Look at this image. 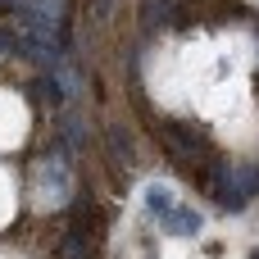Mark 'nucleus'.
<instances>
[{
    "label": "nucleus",
    "instance_id": "7ed1b4c3",
    "mask_svg": "<svg viewBox=\"0 0 259 259\" xmlns=\"http://www.w3.org/2000/svg\"><path fill=\"white\" fill-rule=\"evenodd\" d=\"M159 223H164V232H173V237H196L205 219H200L196 209H187V205H173V209H168Z\"/></svg>",
    "mask_w": 259,
    "mask_h": 259
},
{
    "label": "nucleus",
    "instance_id": "f03ea898",
    "mask_svg": "<svg viewBox=\"0 0 259 259\" xmlns=\"http://www.w3.org/2000/svg\"><path fill=\"white\" fill-rule=\"evenodd\" d=\"M173 23H182V5L178 0H141V27L146 32H164Z\"/></svg>",
    "mask_w": 259,
    "mask_h": 259
},
{
    "label": "nucleus",
    "instance_id": "6e6552de",
    "mask_svg": "<svg viewBox=\"0 0 259 259\" xmlns=\"http://www.w3.org/2000/svg\"><path fill=\"white\" fill-rule=\"evenodd\" d=\"M91 9H96V18H109V9H114V0H91Z\"/></svg>",
    "mask_w": 259,
    "mask_h": 259
},
{
    "label": "nucleus",
    "instance_id": "f257e3e1",
    "mask_svg": "<svg viewBox=\"0 0 259 259\" xmlns=\"http://www.w3.org/2000/svg\"><path fill=\"white\" fill-rule=\"evenodd\" d=\"M36 200L41 209H64L73 200V150L55 146L46 159H36Z\"/></svg>",
    "mask_w": 259,
    "mask_h": 259
},
{
    "label": "nucleus",
    "instance_id": "423d86ee",
    "mask_svg": "<svg viewBox=\"0 0 259 259\" xmlns=\"http://www.w3.org/2000/svg\"><path fill=\"white\" fill-rule=\"evenodd\" d=\"M146 205H150V214H155V219H164L178 200H173V191H168V187H150V191H146Z\"/></svg>",
    "mask_w": 259,
    "mask_h": 259
},
{
    "label": "nucleus",
    "instance_id": "39448f33",
    "mask_svg": "<svg viewBox=\"0 0 259 259\" xmlns=\"http://www.w3.org/2000/svg\"><path fill=\"white\" fill-rule=\"evenodd\" d=\"M105 146H109V155H114V164H123V168H132L137 164V150H132V137L114 123L109 132H105Z\"/></svg>",
    "mask_w": 259,
    "mask_h": 259
},
{
    "label": "nucleus",
    "instance_id": "20e7f679",
    "mask_svg": "<svg viewBox=\"0 0 259 259\" xmlns=\"http://www.w3.org/2000/svg\"><path fill=\"white\" fill-rule=\"evenodd\" d=\"M87 141H91V137H87V123H82V118L68 109V114L59 118V146L77 155V150H87Z\"/></svg>",
    "mask_w": 259,
    "mask_h": 259
},
{
    "label": "nucleus",
    "instance_id": "0eeeda50",
    "mask_svg": "<svg viewBox=\"0 0 259 259\" xmlns=\"http://www.w3.org/2000/svg\"><path fill=\"white\" fill-rule=\"evenodd\" d=\"M18 50V32L14 27H0V55H14Z\"/></svg>",
    "mask_w": 259,
    "mask_h": 259
}]
</instances>
